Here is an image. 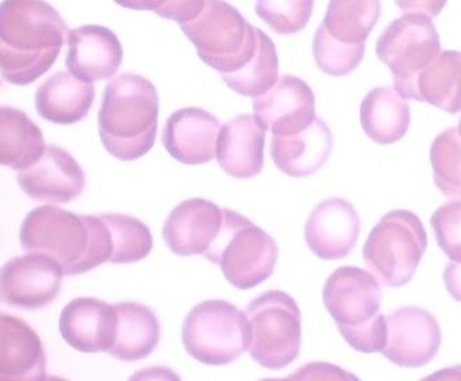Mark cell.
Segmentation results:
<instances>
[{"label":"cell","instance_id":"obj_1","mask_svg":"<svg viewBox=\"0 0 461 381\" xmlns=\"http://www.w3.org/2000/svg\"><path fill=\"white\" fill-rule=\"evenodd\" d=\"M69 34L64 17L45 0H4L0 67L10 85L29 86L54 67Z\"/></svg>","mask_w":461,"mask_h":381},{"label":"cell","instance_id":"obj_2","mask_svg":"<svg viewBox=\"0 0 461 381\" xmlns=\"http://www.w3.org/2000/svg\"><path fill=\"white\" fill-rule=\"evenodd\" d=\"M20 243L26 252L57 259L67 277L92 271L113 257L110 229L102 216L77 214L51 204L27 214Z\"/></svg>","mask_w":461,"mask_h":381},{"label":"cell","instance_id":"obj_3","mask_svg":"<svg viewBox=\"0 0 461 381\" xmlns=\"http://www.w3.org/2000/svg\"><path fill=\"white\" fill-rule=\"evenodd\" d=\"M158 95L143 76L122 73L105 86L98 131L105 150L122 161L138 160L155 146Z\"/></svg>","mask_w":461,"mask_h":381},{"label":"cell","instance_id":"obj_4","mask_svg":"<svg viewBox=\"0 0 461 381\" xmlns=\"http://www.w3.org/2000/svg\"><path fill=\"white\" fill-rule=\"evenodd\" d=\"M382 284L372 272L342 267L330 275L322 290L324 306L339 334L355 350L382 352L387 340V320L380 313Z\"/></svg>","mask_w":461,"mask_h":381},{"label":"cell","instance_id":"obj_5","mask_svg":"<svg viewBox=\"0 0 461 381\" xmlns=\"http://www.w3.org/2000/svg\"><path fill=\"white\" fill-rule=\"evenodd\" d=\"M223 212L221 233L203 257L218 264L234 287L253 289L274 274L278 246L267 231L238 212L226 208Z\"/></svg>","mask_w":461,"mask_h":381},{"label":"cell","instance_id":"obj_6","mask_svg":"<svg viewBox=\"0 0 461 381\" xmlns=\"http://www.w3.org/2000/svg\"><path fill=\"white\" fill-rule=\"evenodd\" d=\"M180 27L199 58L221 75L241 69L258 47L257 27L224 0H206L203 12Z\"/></svg>","mask_w":461,"mask_h":381},{"label":"cell","instance_id":"obj_7","mask_svg":"<svg viewBox=\"0 0 461 381\" xmlns=\"http://www.w3.org/2000/svg\"><path fill=\"white\" fill-rule=\"evenodd\" d=\"M427 247V231L417 214L393 211L370 231L364 259L380 284L402 287L414 277Z\"/></svg>","mask_w":461,"mask_h":381},{"label":"cell","instance_id":"obj_8","mask_svg":"<svg viewBox=\"0 0 461 381\" xmlns=\"http://www.w3.org/2000/svg\"><path fill=\"white\" fill-rule=\"evenodd\" d=\"M250 324L251 359L267 370H282L299 357L302 314L296 300L282 290H269L246 310Z\"/></svg>","mask_w":461,"mask_h":381},{"label":"cell","instance_id":"obj_9","mask_svg":"<svg viewBox=\"0 0 461 381\" xmlns=\"http://www.w3.org/2000/svg\"><path fill=\"white\" fill-rule=\"evenodd\" d=\"M183 344L203 365L233 363L250 347L246 312L226 300H206L193 307L183 324Z\"/></svg>","mask_w":461,"mask_h":381},{"label":"cell","instance_id":"obj_10","mask_svg":"<svg viewBox=\"0 0 461 381\" xmlns=\"http://www.w3.org/2000/svg\"><path fill=\"white\" fill-rule=\"evenodd\" d=\"M376 54L392 70L395 92L415 100L418 77L439 57V34L430 17L408 13L382 32Z\"/></svg>","mask_w":461,"mask_h":381},{"label":"cell","instance_id":"obj_11","mask_svg":"<svg viewBox=\"0 0 461 381\" xmlns=\"http://www.w3.org/2000/svg\"><path fill=\"white\" fill-rule=\"evenodd\" d=\"M64 275L59 262L41 252L14 257L2 268V299L14 309H44L59 296Z\"/></svg>","mask_w":461,"mask_h":381},{"label":"cell","instance_id":"obj_12","mask_svg":"<svg viewBox=\"0 0 461 381\" xmlns=\"http://www.w3.org/2000/svg\"><path fill=\"white\" fill-rule=\"evenodd\" d=\"M387 340L382 350L394 365L418 369L435 359L442 332L435 315L420 307H400L387 317Z\"/></svg>","mask_w":461,"mask_h":381},{"label":"cell","instance_id":"obj_13","mask_svg":"<svg viewBox=\"0 0 461 381\" xmlns=\"http://www.w3.org/2000/svg\"><path fill=\"white\" fill-rule=\"evenodd\" d=\"M254 117L272 135H292L316 120V97L296 76L284 75L271 90L254 98Z\"/></svg>","mask_w":461,"mask_h":381},{"label":"cell","instance_id":"obj_14","mask_svg":"<svg viewBox=\"0 0 461 381\" xmlns=\"http://www.w3.org/2000/svg\"><path fill=\"white\" fill-rule=\"evenodd\" d=\"M17 183L32 201L64 205L82 195L86 174L69 151L50 145L34 166L20 171Z\"/></svg>","mask_w":461,"mask_h":381},{"label":"cell","instance_id":"obj_15","mask_svg":"<svg viewBox=\"0 0 461 381\" xmlns=\"http://www.w3.org/2000/svg\"><path fill=\"white\" fill-rule=\"evenodd\" d=\"M360 219L351 202L330 198L313 209L304 227V239L314 256L337 261L357 246Z\"/></svg>","mask_w":461,"mask_h":381},{"label":"cell","instance_id":"obj_16","mask_svg":"<svg viewBox=\"0 0 461 381\" xmlns=\"http://www.w3.org/2000/svg\"><path fill=\"white\" fill-rule=\"evenodd\" d=\"M223 219V208L215 202L188 199L168 214L163 237L170 251L177 256H203L221 233Z\"/></svg>","mask_w":461,"mask_h":381},{"label":"cell","instance_id":"obj_17","mask_svg":"<svg viewBox=\"0 0 461 381\" xmlns=\"http://www.w3.org/2000/svg\"><path fill=\"white\" fill-rule=\"evenodd\" d=\"M114 306L95 297H77L68 303L59 319L62 338L83 353L110 352L117 337Z\"/></svg>","mask_w":461,"mask_h":381},{"label":"cell","instance_id":"obj_18","mask_svg":"<svg viewBox=\"0 0 461 381\" xmlns=\"http://www.w3.org/2000/svg\"><path fill=\"white\" fill-rule=\"evenodd\" d=\"M122 45L104 25H82L68 34L67 68L83 82L110 79L122 63Z\"/></svg>","mask_w":461,"mask_h":381},{"label":"cell","instance_id":"obj_19","mask_svg":"<svg viewBox=\"0 0 461 381\" xmlns=\"http://www.w3.org/2000/svg\"><path fill=\"white\" fill-rule=\"evenodd\" d=\"M221 123L215 115L199 107L171 113L163 132L168 155L186 166L209 163L216 158Z\"/></svg>","mask_w":461,"mask_h":381},{"label":"cell","instance_id":"obj_20","mask_svg":"<svg viewBox=\"0 0 461 381\" xmlns=\"http://www.w3.org/2000/svg\"><path fill=\"white\" fill-rule=\"evenodd\" d=\"M47 352L32 325L14 315H0V377L4 381L45 380Z\"/></svg>","mask_w":461,"mask_h":381},{"label":"cell","instance_id":"obj_21","mask_svg":"<svg viewBox=\"0 0 461 381\" xmlns=\"http://www.w3.org/2000/svg\"><path fill=\"white\" fill-rule=\"evenodd\" d=\"M266 133L253 115H238L221 126L216 159L224 173L247 180L264 168Z\"/></svg>","mask_w":461,"mask_h":381},{"label":"cell","instance_id":"obj_22","mask_svg":"<svg viewBox=\"0 0 461 381\" xmlns=\"http://www.w3.org/2000/svg\"><path fill=\"white\" fill-rule=\"evenodd\" d=\"M331 151V131L320 118L301 132L272 135L269 146L272 161L278 170L294 178L317 173L329 160Z\"/></svg>","mask_w":461,"mask_h":381},{"label":"cell","instance_id":"obj_23","mask_svg":"<svg viewBox=\"0 0 461 381\" xmlns=\"http://www.w3.org/2000/svg\"><path fill=\"white\" fill-rule=\"evenodd\" d=\"M95 97L93 83L83 82L70 72H57L37 88L35 108L50 122L73 125L87 117Z\"/></svg>","mask_w":461,"mask_h":381},{"label":"cell","instance_id":"obj_24","mask_svg":"<svg viewBox=\"0 0 461 381\" xmlns=\"http://www.w3.org/2000/svg\"><path fill=\"white\" fill-rule=\"evenodd\" d=\"M118 315L117 337L110 355L122 362H136L152 355L160 342V322L150 307L140 303L114 304Z\"/></svg>","mask_w":461,"mask_h":381},{"label":"cell","instance_id":"obj_25","mask_svg":"<svg viewBox=\"0 0 461 381\" xmlns=\"http://www.w3.org/2000/svg\"><path fill=\"white\" fill-rule=\"evenodd\" d=\"M44 135L24 111L0 110V163L14 171L27 170L44 155Z\"/></svg>","mask_w":461,"mask_h":381},{"label":"cell","instance_id":"obj_26","mask_svg":"<svg viewBox=\"0 0 461 381\" xmlns=\"http://www.w3.org/2000/svg\"><path fill=\"white\" fill-rule=\"evenodd\" d=\"M360 123L373 142L393 145L410 128V105L393 88H373L360 105Z\"/></svg>","mask_w":461,"mask_h":381},{"label":"cell","instance_id":"obj_27","mask_svg":"<svg viewBox=\"0 0 461 381\" xmlns=\"http://www.w3.org/2000/svg\"><path fill=\"white\" fill-rule=\"evenodd\" d=\"M415 100L448 113L461 111V52L443 50L417 82Z\"/></svg>","mask_w":461,"mask_h":381},{"label":"cell","instance_id":"obj_28","mask_svg":"<svg viewBox=\"0 0 461 381\" xmlns=\"http://www.w3.org/2000/svg\"><path fill=\"white\" fill-rule=\"evenodd\" d=\"M380 0H330L324 27L339 41L364 44L380 19Z\"/></svg>","mask_w":461,"mask_h":381},{"label":"cell","instance_id":"obj_29","mask_svg":"<svg viewBox=\"0 0 461 381\" xmlns=\"http://www.w3.org/2000/svg\"><path fill=\"white\" fill-rule=\"evenodd\" d=\"M258 47L250 62L236 72L224 73L221 79L233 92L244 97H258L271 90L279 80V60L271 38L257 29Z\"/></svg>","mask_w":461,"mask_h":381},{"label":"cell","instance_id":"obj_30","mask_svg":"<svg viewBox=\"0 0 461 381\" xmlns=\"http://www.w3.org/2000/svg\"><path fill=\"white\" fill-rule=\"evenodd\" d=\"M110 229L113 257L110 264H133L152 252L153 239L140 219L122 213L100 214Z\"/></svg>","mask_w":461,"mask_h":381},{"label":"cell","instance_id":"obj_31","mask_svg":"<svg viewBox=\"0 0 461 381\" xmlns=\"http://www.w3.org/2000/svg\"><path fill=\"white\" fill-rule=\"evenodd\" d=\"M433 180L440 193L461 201V136L457 128L443 131L430 148Z\"/></svg>","mask_w":461,"mask_h":381},{"label":"cell","instance_id":"obj_32","mask_svg":"<svg viewBox=\"0 0 461 381\" xmlns=\"http://www.w3.org/2000/svg\"><path fill=\"white\" fill-rule=\"evenodd\" d=\"M364 44H347L332 37L324 24L314 34L313 55L317 67L330 76H347L354 72L365 57Z\"/></svg>","mask_w":461,"mask_h":381},{"label":"cell","instance_id":"obj_33","mask_svg":"<svg viewBox=\"0 0 461 381\" xmlns=\"http://www.w3.org/2000/svg\"><path fill=\"white\" fill-rule=\"evenodd\" d=\"M314 0H257L256 13L279 35L302 32L313 14Z\"/></svg>","mask_w":461,"mask_h":381},{"label":"cell","instance_id":"obj_34","mask_svg":"<svg viewBox=\"0 0 461 381\" xmlns=\"http://www.w3.org/2000/svg\"><path fill=\"white\" fill-rule=\"evenodd\" d=\"M436 241L452 262L461 264V201L440 206L430 219Z\"/></svg>","mask_w":461,"mask_h":381},{"label":"cell","instance_id":"obj_35","mask_svg":"<svg viewBox=\"0 0 461 381\" xmlns=\"http://www.w3.org/2000/svg\"><path fill=\"white\" fill-rule=\"evenodd\" d=\"M205 5L206 0H166L156 14L183 24L195 20L205 9Z\"/></svg>","mask_w":461,"mask_h":381},{"label":"cell","instance_id":"obj_36","mask_svg":"<svg viewBox=\"0 0 461 381\" xmlns=\"http://www.w3.org/2000/svg\"><path fill=\"white\" fill-rule=\"evenodd\" d=\"M397 6L404 12L417 13V14H425V16L433 17L439 16L443 7L447 4V0H395Z\"/></svg>","mask_w":461,"mask_h":381},{"label":"cell","instance_id":"obj_37","mask_svg":"<svg viewBox=\"0 0 461 381\" xmlns=\"http://www.w3.org/2000/svg\"><path fill=\"white\" fill-rule=\"evenodd\" d=\"M445 285L448 294L461 303V264L450 261L446 265Z\"/></svg>","mask_w":461,"mask_h":381},{"label":"cell","instance_id":"obj_38","mask_svg":"<svg viewBox=\"0 0 461 381\" xmlns=\"http://www.w3.org/2000/svg\"><path fill=\"white\" fill-rule=\"evenodd\" d=\"M114 2L125 9L155 13L166 4V0H114Z\"/></svg>","mask_w":461,"mask_h":381},{"label":"cell","instance_id":"obj_39","mask_svg":"<svg viewBox=\"0 0 461 381\" xmlns=\"http://www.w3.org/2000/svg\"><path fill=\"white\" fill-rule=\"evenodd\" d=\"M458 133H460V136H461V118H460V123H458Z\"/></svg>","mask_w":461,"mask_h":381}]
</instances>
